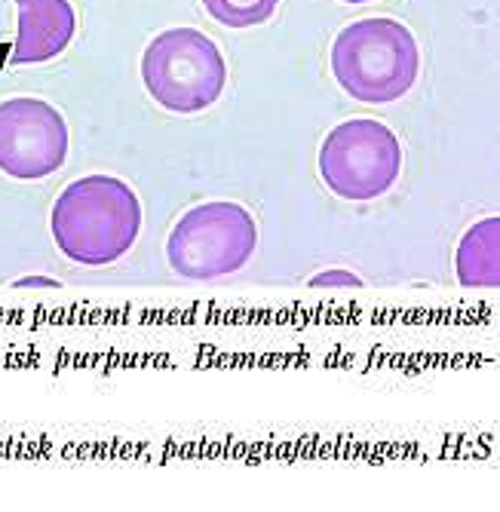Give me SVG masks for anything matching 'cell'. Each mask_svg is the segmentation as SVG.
Instances as JSON below:
<instances>
[{
	"label": "cell",
	"instance_id": "cell-9",
	"mask_svg": "<svg viewBox=\"0 0 500 512\" xmlns=\"http://www.w3.org/2000/svg\"><path fill=\"white\" fill-rule=\"evenodd\" d=\"M206 13L227 28H252L277 13L280 0H203Z\"/></svg>",
	"mask_w": 500,
	"mask_h": 512
},
{
	"label": "cell",
	"instance_id": "cell-10",
	"mask_svg": "<svg viewBox=\"0 0 500 512\" xmlns=\"http://www.w3.org/2000/svg\"><path fill=\"white\" fill-rule=\"evenodd\" d=\"M310 286H362V279L350 270H329L310 279Z\"/></svg>",
	"mask_w": 500,
	"mask_h": 512
},
{
	"label": "cell",
	"instance_id": "cell-3",
	"mask_svg": "<svg viewBox=\"0 0 500 512\" xmlns=\"http://www.w3.org/2000/svg\"><path fill=\"white\" fill-rule=\"evenodd\" d=\"M148 96L172 114H200L212 108L227 86V65L218 43L197 28L160 31L142 56Z\"/></svg>",
	"mask_w": 500,
	"mask_h": 512
},
{
	"label": "cell",
	"instance_id": "cell-5",
	"mask_svg": "<svg viewBox=\"0 0 500 512\" xmlns=\"http://www.w3.org/2000/svg\"><path fill=\"white\" fill-rule=\"evenodd\" d=\"M402 172V145L393 129L356 117L338 123L320 148V175L341 200L366 203L384 197Z\"/></svg>",
	"mask_w": 500,
	"mask_h": 512
},
{
	"label": "cell",
	"instance_id": "cell-6",
	"mask_svg": "<svg viewBox=\"0 0 500 512\" xmlns=\"http://www.w3.org/2000/svg\"><path fill=\"white\" fill-rule=\"evenodd\" d=\"M68 157V123L43 99L0 102V172L19 181H40L62 169Z\"/></svg>",
	"mask_w": 500,
	"mask_h": 512
},
{
	"label": "cell",
	"instance_id": "cell-4",
	"mask_svg": "<svg viewBox=\"0 0 500 512\" xmlns=\"http://www.w3.org/2000/svg\"><path fill=\"white\" fill-rule=\"evenodd\" d=\"M258 246L252 212L231 200H212L181 215L166 240L169 267L197 283L237 273L249 264Z\"/></svg>",
	"mask_w": 500,
	"mask_h": 512
},
{
	"label": "cell",
	"instance_id": "cell-1",
	"mask_svg": "<svg viewBox=\"0 0 500 512\" xmlns=\"http://www.w3.org/2000/svg\"><path fill=\"white\" fill-rule=\"evenodd\" d=\"M50 230L68 261L105 267L120 261L139 240L142 203L126 181L86 175L71 181L53 203Z\"/></svg>",
	"mask_w": 500,
	"mask_h": 512
},
{
	"label": "cell",
	"instance_id": "cell-8",
	"mask_svg": "<svg viewBox=\"0 0 500 512\" xmlns=\"http://www.w3.org/2000/svg\"><path fill=\"white\" fill-rule=\"evenodd\" d=\"M458 279L467 289L500 286V218H482L458 246Z\"/></svg>",
	"mask_w": 500,
	"mask_h": 512
},
{
	"label": "cell",
	"instance_id": "cell-7",
	"mask_svg": "<svg viewBox=\"0 0 500 512\" xmlns=\"http://www.w3.org/2000/svg\"><path fill=\"white\" fill-rule=\"evenodd\" d=\"M19 25L10 62L40 65L62 56L77 34V13L68 0H16Z\"/></svg>",
	"mask_w": 500,
	"mask_h": 512
},
{
	"label": "cell",
	"instance_id": "cell-2",
	"mask_svg": "<svg viewBox=\"0 0 500 512\" xmlns=\"http://www.w3.org/2000/svg\"><path fill=\"white\" fill-rule=\"evenodd\" d=\"M332 74L350 99L387 105L415 86L421 74V46L396 19H359L332 43Z\"/></svg>",
	"mask_w": 500,
	"mask_h": 512
},
{
	"label": "cell",
	"instance_id": "cell-11",
	"mask_svg": "<svg viewBox=\"0 0 500 512\" xmlns=\"http://www.w3.org/2000/svg\"><path fill=\"white\" fill-rule=\"evenodd\" d=\"M344 4H375V0H344Z\"/></svg>",
	"mask_w": 500,
	"mask_h": 512
}]
</instances>
